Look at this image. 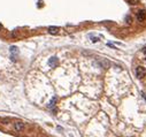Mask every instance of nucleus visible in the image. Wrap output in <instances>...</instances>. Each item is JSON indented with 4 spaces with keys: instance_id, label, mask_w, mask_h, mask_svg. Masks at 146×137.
<instances>
[{
    "instance_id": "obj_11",
    "label": "nucleus",
    "mask_w": 146,
    "mask_h": 137,
    "mask_svg": "<svg viewBox=\"0 0 146 137\" xmlns=\"http://www.w3.org/2000/svg\"><path fill=\"white\" fill-rule=\"evenodd\" d=\"M142 52H143V53H146V45H145V46H144V47H143V50H142Z\"/></svg>"
},
{
    "instance_id": "obj_9",
    "label": "nucleus",
    "mask_w": 146,
    "mask_h": 137,
    "mask_svg": "<svg viewBox=\"0 0 146 137\" xmlns=\"http://www.w3.org/2000/svg\"><path fill=\"white\" fill-rule=\"evenodd\" d=\"M129 1H130V3H132V5H134V3H137V0H129Z\"/></svg>"
},
{
    "instance_id": "obj_13",
    "label": "nucleus",
    "mask_w": 146,
    "mask_h": 137,
    "mask_svg": "<svg viewBox=\"0 0 146 137\" xmlns=\"http://www.w3.org/2000/svg\"><path fill=\"white\" fill-rule=\"evenodd\" d=\"M145 60H146V58H145Z\"/></svg>"
},
{
    "instance_id": "obj_7",
    "label": "nucleus",
    "mask_w": 146,
    "mask_h": 137,
    "mask_svg": "<svg viewBox=\"0 0 146 137\" xmlns=\"http://www.w3.org/2000/svg\"><path fill=\"white\" fill-rule=\"evenodd\" d=\"M55 100H57V98H53V99H52L51 103H50V107H52V106H53L54 103H55Z\"/></svg>"
},
{
    "instance_id": "obj_8",
    "label": "nucleus",
    "mask_w": 146,
    "mask_h": 137,
    "mask_svg": "<svg viewBox=\"0 0 146 137\" xmlns=\"http://www.w3.org/2000/svg\"><path fill=\"white\" fill-rule=\"evenodd\" d=\"M127 22H128V24L131 23V17L130 16H127Z\"/></svg>"
},
{
    "instance_id": "obj_4",
    "label": "nucleus",
    "mask_w": 146,
    "mask_h": 137,
    "mask_svg": "<svg viewBox=\"0 0 146 137\" xmlns=\"http://www.w3.org/2000/svg\"><path fill=\"white\" fill-rule=\"evenodd\" d=\"M47 31H48V33H51V35H57V33H59L60 28L59 27H48Z\"/></svg>"
},
{
    "instance_id": "obj_2",
    "label": "nucleus",
    "mask_w": 146,
    "mask_h": 137,
    "mask_svg": "<svg viewBox=\"0 0 146 137\" xmlns=\"http://www.w3.org/2000/svg\"><path fill=\"white\" fill-rule=\"evenodd\" d=\"M14 129L16 131H22L24 129V123L22 121H16L14 123Z\"/></svg>"
},
{
    "instance_id": "obj_1",
    "label": "nucleus",
    "mask_w": 146,
    "mask_h": 137,
    "mask_svg": "<svg viewBox=\"0 0 146 137\" xmlns=\"http://www.w3.org/2000/svg\"><path fill=\"white\" fill-rule=\"evenodd\" d=\"M145 74H146V69L144 68V67L138 66L137 68H136V76H137L138 78H143L144 76H145Z\"/></svg>"
},
{
    "instance_id": "obj_3",
    "label": "nucleus",
    "mask_w": 146,
    "mask_h": 137,
    "mask_svg": "<svg viewBox=\"0 0 146 137\" xmlns=\"http://www.w3.org/2000/svg\"><path fill=\"white\" fill-rule=\"evenodd\" d=\"M145 16H146L145 10H143V9L138 10V13H137V20H138V21H139V22H143L144 18H145Z\"/></svg>"
},
{
    "instance_id": "obj_5",
    "label": "nucleus",
    "mask_w": 146,
    "mask_h": 137,
    "mask_svg": "<svg viewBox=\"0 0 146 137\" xmlns=\"http://www.w3.org/2000/svg\"><path fill=\"white\" fill-rule=\"evenodd\" d=\"M48 65L51 66V67H57L58 65V59L55 57H52L51 59L48 60Z\"/></svg>"
},
{
    "instance_id": "obj_6",
    "label": "nucleus",
    "mask_w": 146,
    "mask_h": 137,
    "mask_svg": "<svg viewBox=\"0 0 146 137\" xmlns=\"http://www.w3.org/2000/svg\"><path fill=\"white\" fill-rule=\"evenodd\" d=\"M10 52H12L13 54H16L17 53V47H16V46H12V47H10Z\"/></svg>"
},
{
    "instance_id": "obj_10",
    "label": "nucleus",
    "mask_w": 146,
    "mask_h": 137,
    "mask_svg": "<svg viewBox=\"0 0 146 137\" xmlns=\"http://www.w3.org/2000/svg\"><path fill=\"white\" fill-rule=\"evenodd\" d=\"M98 40H99V38H95V37H93V38H92V42H93V43L98 42Z\"/></svg>"
},
{
    "instance_id": "obj_12",
    "label": "nucleus",
    "mask_w": 146,
    "mask_h": 137,
    "mask_svg": "<svg viewBox=\"0 0 146 137\" xmlns=\"http://www.w3.org/2000/svg\"><path fill=\"white\" fill-rule=\"evenodd\" d=\"M2 29V25H1V23H0V30Z\"/></svg>"
}]
</instances>
